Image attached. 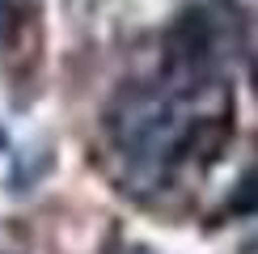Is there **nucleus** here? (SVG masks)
I'll return each mask as SVG.
<instances>
[{
	"label": "nucleus",
	"instance_id": "20e7f679",
	"mask_svg": "<svg viewBox=\"0 0 258 254\" xmlns=\"http://www.w3.org/2000/svg\"><path fill=\"white\" fill-rule=\"evenodd\" d=\"M250 212H258V161L237 178L233 195L224 199V216H250Z\"/></svg>",
	"mask_w": 258,
	"mask_h": 254
},
{
	"label": "nucleus",
	"instance_id": "39448f33",
	"mask_svg": "<svg viewBox=\"0 0 258 254\" xmlns=\"http://www.w3.org/2000/svg\"><path fill=\"white\" fill-rule=\"evenodd\" d=\"M119 254H148L144 246H127V250H119Z\"/></svg>",
	"mask_w": 258,
	"mask_h": 254
},
{
	"label": "nucleus",
	"instance_id": "f257e3e1",
	"mask_svg": "<svg viewBox=\"0 0 258 254\" xmlns=\"http://www.w3.org/2000/svg\"><path fill=\"white\" fill-rule=\"evenodd\" d=\"M169 127V102L157 89H123L114 106L106 110V132H110L114 148L132 161H144L148 153H157V144L165 140Z\"/></svg>",
	"mask_w": 258,
	"mask_h": 254
},
{
	"label": "nucleus",
	"instance_id": "7ed1b4c3",
	"mask_svg": "<svg viewBox=\"0 0 258 254\" xmlns=\"http://www.w3.org/2000/svg\"><path fill=\"white\" fill-rule=\"evenodd\" d=\"M229 140H233V119L229 114H203V119H195L169 144V161L208 169L212 161H220V153H224Z\"/></svg>",
	"mask_w": 258,
	"mask_h": 254
},
{
	"label": "nucleus",
	"instance_id": "423d86ee",
	"mask_svg": "<svg viewBox=\"0 0 258 254\" xmlns=\"http://www.w3.org/2000/svg\"><path fill=\"white\" fill-rule=\"evenodd\" d=\"M0 153H5V127H0Z\"/></svg>",
	"mask_w": 258,
	"mask_h": 254
},
{
	"label": "nucleus",
	"instance_id": "f03ea898",
	"mask_svg": "<svg viewBox=\"0 0 258 254\" xmlns=\"http://www.w3.org/2000/svg\"><path fill=\"white\" fill-rule=\"evenodd\" d=\"M212 55V17L203 9H182L165 34V64L174 77H199Z\"/></svg>",
	"mask_w": 258,
	"mask_h": 254
}]
</instances>
